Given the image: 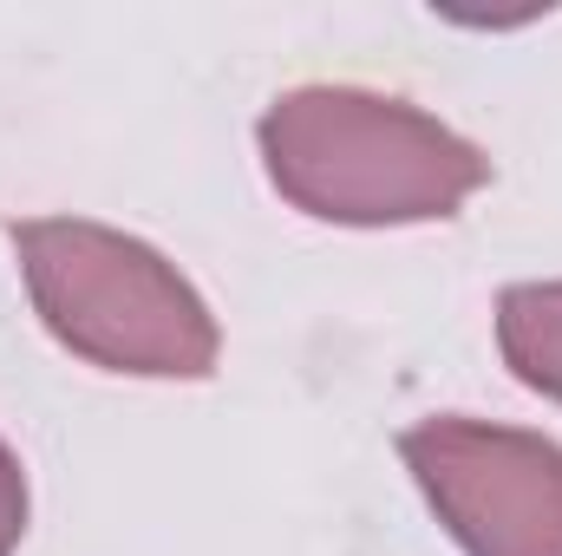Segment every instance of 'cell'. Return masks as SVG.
Wrapping results in <instances>:
<instances>
[{
    "label": "cell",
    "mask_w": 562,
    "mask_h": 556,
    "mask_svg": "<svg viewBox=\"0 0 562 556\" xmlns=\"http://www.w3.org/2000/svg\"><path fill=\"white\" fill-rule=\"evenodd\" d=\"M262 157L281 197L327 223L451 216L491 177L477 144L406 99L360 86H301L276 99L262 119Z\"/></svg>",
    "instance_id": "cell-1"
},
{
    "label": "cell",
    "mask_w": 562,
    "mask_h": 556,
    "mask_svg": "<svg viewBox=\"0 0 562 556\" xmlns=\"http://www.w3.org/2000/svg\"><path fill=\"white\" fill-rule=\"evenodd\" d=\"M13 249L40 321L92 367L150 380L216 374V321L203 294L150 243L86 216H33L13 223Z\"/></svg>",
    "instance_id": "cell-2"
},
{
    "label": "cell",
    "mask_w": 562,
    "mask_h": 556,
    "mask_svg": "<svg viewBox=\"0 0 562 556\" xmlns=\"http://www.w3.org/2000/svg\"><path fill=\"white\" fill-rule=\"evenodd\" d=\"M464 556H562V445L484 419H425L400 438Z\"/></svg>",
    "instance_id": "cell-3"
},
{
    "label": "cell",
    "mask_w": 562,
    "mask_h": 556,
    "mask_svg": "<svg viewBox=\"0 0 562 556\" xmlns=\"http://www.w3.org/2000/svg\"><path fill=\"white\" fill-rule=\"evenodd\" d=\"M497 347L510 374L562 400V281H517L497 301Z\"/></svg>",
    "instance_id": "cell-4"
},
{
    "label": "cell",
    "mask_w": 562,
    "mask_h": 556,
    "mask_svg": "<svg viewBox=\"0 0 562 556\" xmlns=\"http://www.w3.org/2000/svg\"><path fill=\"white\" fill-rule=\"evenodd\" d=\"M26 531V478H20V458L0 445V556H13Z\"/></svg>",
    "instance_id": "cell-5"
}]
</instances>
